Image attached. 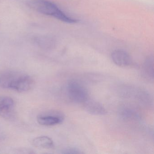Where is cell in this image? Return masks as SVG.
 Returning <instances> with one entry per match:
<instances>
[{
    "mask_svg": "<svg viewBox=\"0 0 154 154\" xmlns=\"http://www.w3.org/2000/svg\"><path fill=\"white\" fill-rule=\"evenodd\" d=\"M34 79L18 71L7 70L0 72V87L19 92L30 91L35 86Z\"/></svg>",
    "mask_w": 154,
    "mask_h": 154,
    "instance_id": "1",
    "label": "cell"
},
{
    "mask_svg": "<svg viewBox=\"0 0 154 154\" xmlns=\"http://www.w3.org/2000/svg\"><path fill=\"white\" fill-rule=\"evenodd\" d=\"M27 5L32 9L43 15L50 16L65 23L74 24L78 20L64 13L56 4L48 0H29Z\"/></svg>",
    "mask_w": 154,
    "mask_h": 154,
    "instance_id": "2",
    "label": "cell"
},
{
    "mask_svg": "<svg viewBox=\"0 0 154 154\" xmlns=\"http://www.w3.org/2000/svg\"><path fill=\"white\" fill-rule=\"evenodd\" d=\"M68 98L76 103H84L89 98L87 89L81 82L72 80L69 81L66 86Z\"/></svg>",
    "mask_w": 154,
    "mask_h": 154,
    "instance_id": "3",
    "label": "cell"
},
{
    "mask_svg": "<svg viewBox=\"0 0 154 154\" xmlns=\"http://www.w3.org/2000/svg\"><path fill=\"white\" fill-rule=\"evenodd\" d=\"M63 114L58 111H47L38 115L37 120L40 125L53 126L61 124L63 121Z\"/></svg>",
    "mask_w": 154,
    "mask_h": 154,
    "instance_id": "4",
    "label": "cell"
},
{
    "mask_svg": "<svg viewBox=\"0 0 154 154\" xmlns=\"http://www.w3.org/2000/svg\"><path fill=\"white\" fill-rule=\"evenodd\" d=\"M15 102L11 97L0 96V117L11 119L15 116Z\"/></svg>",
    "mask_w": 154,
    "mask_h": 154,
    "instance_id": "5",
    "label": "cell"
},
{
    "mask_svg": "<svg viewBox=\"0 0 154 154\" xmlns=\"http://www.w3.org/2000/svg\"><path fill=\"white\" fill-rule=\"evenodd\" d=\"M113 63L120 67H127L132 63V59L128 54L122 50H116L111 54Z\"/></svg>",
    "mask_w": 154,
    "mask_h": 154,
    "instance_id": "6",
    "label": "cell"
},
{
    "mask_svg": "<svg viewBox=\"0 0 154 154\" xmlns=\"http://www.w3.org/2000/svg\"><path fill=\"white\" fill-rule=\"evenodd\" d=\"M83 103L85 109L89 113L95 115H103L107 113L103 105L94 100L88 99Z\"/></svg>",
    "mask_w": 154,
    "mask_h": 154,
    "instance_id": "7",
    "label": "cell"
},
{
    "mask_svg": "<svg viewBox=\"0 0 154 154\" xmlns=\"http://www.w3.org/2000/svg\"><path fill=\"white\" fill-rule=\"evenodd\" d=\"M32 144L34 146L39 148L51 149L54 147L53 140L48 136L37 137L32 140Z\"/></svg>",
    "mask_w": 154,
    "mask_h": 154,
    "instance_id": "8",
    "label": "cell"
},
{
    "mask_svg": "<svg viewBox=\"0 0 154 154\" xmlns=\"http://www.w3.org/2000/svg\"><path fill=\"white\" fill-rule=\"evenodd\" d=\"M142 74L145 78L149 81L154 79V58L153 56L148 57L143 64Z\"/></svg>",
    "mask_w": 154,
    "mask_h": 154,
    "instance_id": "9",
    "label": "cell"
},
{
    "mask_svg": "<svg viewBox=\"0 0 154 154\" xmlns=\"http://www.w3.org/2000/svg\"><path fill=\"white\" fill-rule=\"evenodd\" d=\"M38 45L43 46L44 47L49 48L54 45V40L51 38L47 37H42L36 40Z\"/></svg>",
    "mask_w": 154,
    "mask_h": 154,
    "instance_id": "10",
    "label": "cell"
},
{
    "mask_svg": "<svg viewBox=\"0 0 154 154\" xmlns=\"http://www.w3.org/2000/svg\"><path fill=\"white\" fill-rule=\"evenodd\" d=\"M62 153L66 154H82L83 152L76 148L70 147L64 149Z\"/></svg>",
    "mask_w": 154,
    "mask_h": 154,
    "instance_id": "11",
    "label": "cell"
},
{
    "mask_svg": "<svg viewBox=\"0 0 154 154\" xmlns=\"http://www.w3.org/2000/svg\"><path fill=\"white\" fill-rule=\"evenodd\" d=\"M1 139V137L0 138V139Z\"/></svg>",
    "mask_w": 154,
    "mask_h": 154,
    "instance_id": "12",
    "label": "cell"
}]
</instances>
